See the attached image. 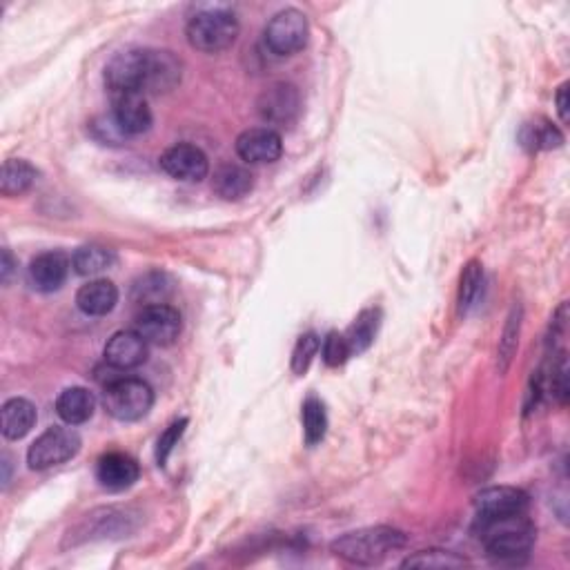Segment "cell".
Returning a JSON list of instances; mask_svg holds the SVG:
<instances>
[{"label": "cell", "instance_id": "30", "mask_svg": "<svg viewBox=\"0 0 570 570\" xmlns=\"http://www.w3.org/2000/svg\"><path fill=\"white\" fill-rule=\"evenodd\" d=\"M352 357V350L348 346L346 334L330 332L326 339H323V361L328 363L330 368H339Z\"/></svg>", "mask_w": 570, "mask_h": 570}, {"label": "cell", "instance_id": "14", "mask_svg": "<svg viewBox=\"0 0 570 570\" xmlns=\"http://www.w3.org/2000/svg\"><path fill=\"white\" fill-rule=\"evenodd\" d=\"M112 116L119 123L125 136H141L150 132L154 116L143 94H119L114 96Z\"/></svg>", "mask_w": 570, "mask_h": 570}, {"label": "cell", "instance_id": "15", "mask_svg": "<svg viewBox=\"0 0 570 570\" xmlns=\"http://www.w3.org/2000/svg\"><path fill=\"white\" fill-rule=\"evenodd\" d=\"M475 506L481 517L526 513L528 495L515 486H490L475 497Z\"/></svg>", "mask_w": 570, "mask_h": 570}, {"label": "cell", "instance_id": "24", "mask_svg": "<svg viewBox=\"0 0 570 570\" xmlns=\"http://www.w3.org/2000/svg\"><path fill=\"white\" fill-rule=\"evenodd\" d=\"M301 419H303V432H306V441L310 446L319 444V441L326 437V428H328V417H326V408H323L321 399L317 397H308L303 401L301 408Z\"/></svg>", "mask_w": 570, "mask_h": 570}, {"label": "cell", "instance_id": "12", "mask_svg": "<svg viewBox=\"0 0 570 570\" xmlns=\"http://www.w3.org/2000/svg\"><path fill=\"white\" fill-rule=\"evenodd\" d=\"M141 477V468L136 464V459L125 455V452H107L101 459L96 461V479L98 484L107 490H119L132 488Z\"/></svg>", "mask_w": 570, "mask_h": 570}, {"label": "cell", "instance_id": "23", "mask_svg": "<svg viewBox=\"0 0 570 570\" xmlns=\"http://www.w3.org/2000/svg\"><path fill=\"white\" fill-rule=\"evenodd\" d=\"M379 328V312L377 310H363L359 317L352 323L350 330L346 332L348 346L352 355H361L363 350L370 348V343L375 341V334Z\"/></svg>", "mask_w": 570, "mask_h": 570}, {"label": "cell", "instance_id": "2", "mask_svg": "<svg viewBox=\"0 0 570 570\" xmlns=\"http://www.w3.org/2000/svg\"><path fill=\"white\" fill-rule=\"evenodd\" d=\"M477 533L490 559L499 564H519L535 544V524L524 513L481 517Z\"/></svg>", "mask_w": 570, "mask_h": 570}, {"label": "cell", "instance_id": "17", "mask_svg": "<svg viewBox=\"0 0 570 570\" xmlns=\"http://www.w3.org/2000/svg\"><path fill=\"white\" fill-rule=\"evenodd\" d=\"M119 303V288L107 279H94L76 292V306L87 317H105Z\"/></svg>", "mask_w": 570, "mask_h": 570}, {"label": "cell", "instance_id": "19", "mask_svg": "<svg viewBox=\"0 0 570 570\" xmlns=\"http://www.w3.org/2000/svg\"><path fill=\"white\" fill-rule=\"evenodd\" d=\"M96 410V397L87 388L74 386L63 390L56 399V412L65 424L78 426L90 421Z\"/></svg>", "mask_w": 570, "mask_h": 570}, {"label": "cell", "instance_id": "7", "mask_svg": "<svg viewBox=\"0 0 570 570\" xmlns=\"http://www.w3.org/2000/svg\"><path fill=\"white\" fill-rule=\"evenodd\" d=\"M308 36V18L303 16L299 9H283V12L274 14L270 23L265 25L263 41L274 56L283 58L301 52L308 43Z\"/></svg>", "mask_w": 570, "mask_h": 570}, {"label": "cell", "instance_id": "3", "mask_svg": "<svg viewBox=\"0 0 570 570\" xmlns=\"http://www.w3.org/2000/svg\"><path fill=\"white\" fill-rule=\"evenodd\" d=\"M406 535L390 526L361 528L332 542V553L355 566H375L406 546Z\"/></svg>", "mask_w": 570, "mask_h": 570}, {"label": "cell", "instance_id": "29", "mask_svg": "<svg viewBox=\"0 0 570 570\" xmlns=\"http://www.w3.org/2000/svg\"><path fill=\"white\" fill-rule=\"evenodd\" d=\"M524 132H530L528 139H524V145H528L530 150H553L564 143L562 132L557 130L555 125L544 123V125H526Z\"/></svg>", "mask_w": 570, "mask_h": 570}, {"label": "cell", "instance_id": "1", "mask_svg": "<svg viewBox=\"0 0 570 570\" xmlns=\"http://www.w3.org/2000/svg\"><path fill=\"white\" fill-rule=\"evenodd\" d=\"M181 83V61L165 49H127L105 67V85L119 94H165Z\"/></svg>", "mask_w": 570, "mask_h": 570}, {"label": "cell", "instance_id": "8", "mask_svg": "<svg viewBox=\"0 0 570 570\" xmlns=\"http://www.w3.org/2000/svg\"><path fill=\"white\" fill-rule=\"evenodd\" d=\"M181 328V312L167 306V303L145 306L134 317V330L139 332L147 343H152V346H172V343L179 339Z\"/></svg>", "mask_w": 570, "mask_h": 570}, {"label": "cell", "instance_id": "20", "mask_svg": "<svg viewBox=\"0 0 570 570\" xmlns=\"http://www.w3.org/2000/svg\"><path fill=\"white\" fill-rule=\"evenodd\" d=\"M0 417H3L5 439H12V441L23 439L36 424V406L32 404V401L14 397V399L5 401Z\"/></svg>", "mask_w": 570, "mask_h": 570}, {"label": "cell", "instance_id": "5", "mask_svg": "<svg viewBox=\"0 0 570 570\" xmlns=\"http://www.w3.org/2000/svg\"><path fill=\"white\" fill-rule=\"evenodd\" d=\"M103 406L114 419L139 421L154 406V390L143 379L116 377L105 386Z\"/></svg>", "mask_w": 570, "mask_h": 570}, {"label": "cell", "instance_id": "25", "mask_svg": "<svg viewBox=\"0 0 570 570\" xmlns=\"http://www.w3.org/2000/svg\"><path fill=\"white\" fill-rule=\"evenodd\" d=\"M170 290L172 283L165 274L150 272L134 283V299L145 306H156V303H165Z\"/></svg>", "mask_w": 570, "mask_h": 570}, {"label": "cell", "instance_id": "22", "mask_svg": "<svg viewBox=\"0 0 570 570\" xmlns=\"http://www.w3.org/2000/svg\"><path fill=\"white\" fill-rule=\"evenodd\" d=\"M116 261L114 252L103 248V245H83L78 248L72 257V268L81 274V277H94L103 270L110 268Z\"/></svg>", "mask_w": 570, "mask_h": 570}, {"label": "cell", "instance_id": "31", "mask_svg": "<svg viewBox=\"0 0 570 570\" xmlns=\"http://www.w3.org/2000/svg\"><path fill=\"white\" fill-rule=\"evenodd\" d=\"M92 132L103 145H121L127 139L112 114L110 116H98L96 121H92Z\"/></svg>", "mask_w": 570, "mask_h": 570}, {"label": "cell", "instance_id": "34", "mask_svg": "<svg viewBox=\"0 0 570 570\" xmlns=\"http://www.w3.org/2000/svg\"><path fill=\"white\" fill-rule=\"evenodd\" d=\"M14 270V259H12V252H9L7 248L3 250V281L7 283L9 281V274H12Z\"/></svg>", "mask_w": 570, "mask_h": 570}, {"label": "cell", "instance_id": "26", "mask_svg": "<svg viewBox=\"0 0 570 570\" xmlns=\"http://www.w3.org/2000/svg\"><path fill=\"white\" fill-rule=\"evenodd\" d=\"M468 562L464 557H459L450 550H439V548H430V550H419L412 557L404 559V568H459L466 566Z\"/></svg>", "mask_w": 570, "mask_h": 570}, {"label": "cell", "instance_id": "11", "mask_svg": "<svg viewBox=\"0 0 570 570\" xmlns=\"http://www.w3.org/2000/svg\"><path fill=\"white\" fill-rule=\"evenodd\" d=\"M239 159L250 165H265L281 159L283 141L281 134L272 127H252L237 139Z\"/></svg>", "mask_w": 570, "mask_h": 570}, {"label": "cell", "instance_id": "9", "mask_svg": "<svg viewBox=\"0 0 570 570\" xmlns=\"http://www.w3.org/2000/svg\"><path fill=\"white\" fill-rule=\"evenodd\" d=\"M257 110L265 123L288 127L301 114V94L290 83H272L261 92Z\"/></svg>", "mask_w": 570, "mask_h": 570}, {"label": "cell", "instance_id": "21", "mask_svg": "<svg viewBox=\"0 0 570 570\" xmlns=\"http://www.w3.org/2000/svg\"><path fill=\"white\" fill-rule=\"evenodd\" d=\"M38 179V170L23 159H9L3 165V174H0V190L5 196H16L27 192Z\"/></svg>", "mask_w": 570, "mask_h": 570}, {"label": "cell", "instance_id": "27", "mask_svg": "<svg viewBox=\"0 0 570 570\" xmlns=\"http://www.w3.org/2000/svg\"><path fill=\"white\" fill-rule=\"evenodd\" d=\"M481 283H484V270H481V265L477 261L468 263L464 274H461V285H459V312L461 314H466L470 308L475 306Z\"/></svg>", "mask_w": 570, "mask_h": 570}, {"label": "cell", "instance_id": "13", "mask_svg": "<svg viewBox=\"0 0 570 570\" xmlns=\"http://www.w3.org/2000/svg\"><path fill=\"white\" fill-rule=\"evenodd\" d=\"M147 343L136 330L114 332L105 346V361L116 370L139 368L147 361Z\"/></svg>", "mask_w": 570, "mask_h": 570}, {"label": "cell", "instance_id": "32", "mask_svg": "<svg viewBox=\"0 0 570 570\" xmlns=\"http://www.w3.org/2000/svg\"><path fill=\"white\" fill-rule=\"evenodd\" d=\"M185 426H188V419H181V421H174V424L167 428L163 435L159 437V446H156V461H159V466H165L167 457L172 455L174 446L179 444V439L183 437Z\"/></svg>", "mask_w": 570, "mask_h": 570}, {"label": "cell", "instance_id": "6", "mask_svg": "<svg viewBox=\"0 0 570 570\" xmlns=\"http://www.w3.org/2000/svg\"><path fill=\"white\" fill-rule=\"evenodd\" d=\"M81 450V437L72 428H47L27 450V464L32 470H47L70 461Z\"/></svg>", "mask_w": 570, "mask_h": 570}, {"label": "cell", "instance_id": "16", "mask_svg": "<svg viewBox=\"0 0 570 570\" xmlns=\"http://www.w3.org/2000/svg\"><path fill=\"white\" fill-rule=\"evenodd\" d=\"M70 274V259L63 252H43L29 263V281L38 292H56Z\"/></svg>", "mask_w": 570, "mask_h": 570}, {"label": "cell", "instance_id": "4", "mask_svg": "<svg viewBox=\"0 0 570 570\" xmlns=\"http://www.w3.org/2000/svg\"><path fill=\"white\" fill-rule=\"evenodd\" d=\"M239 36L237 16L228 9H208L190 18L188 41L205 54H219L234 45Z\"/></svg>", "mask_w": 570, "mask_h": 570}, {"label": "cell", "instance_id": "28", "mask_svg": "<svg viewBox=\"0 0 570 570\" xmlns=\"http://www.w3.org/2000/svg\"><path fill=\"white\" fill-rule=\"evenodd\" d=\"M321 348V339L314 332L301 334L297 346L292 350V372L294 375H306V370L310 368L312 359L317 357V352Z\"/></svg>", "mask_w": 570, "mask_h": 570}, {"label": "cell", "instance_id": "18", "mask_svg": "<svg viewBox=\"0 0 570 570\" xmlns=\"http://www.w3.org/2000/svg\"><path fill=\"white\" fill-rule=\"evenodd\" d=\"M212 188L225 201H239L252 192L254 176L248 167L237 163H225L214 172Z\"/></svg>", "mask_w": 570, "mask_h": 570}, {"label": "cell", "instance_id": "33", "mask_svg": "<svg viewBox=\"0 0 570 570\" xmlns=\"http://www.w3.org/2000/svg\"><path fill=\"white\" fill-rule=\"evenodd\" d=\"M555 101H557L559 119H562V123H568V83H564L562 87H559Z\"/></svg>", "mask_w": 570, "mask_h": 570}, {"label": "cell", "instance_id": "10", "mask_svg": "<svg viewBox=\"0 0 570 570\" xmlns=\"http://www.w3.org/2000/svg\"><path fill=\"white\" fill-rule=\"evenodd\" d=\"M161 170L176 181L201 183L210 174V161L201 147L192 143H179L167 147L161 156Z\"/></svg>", "mask_w": 570, "mask_h": 570}]
</instances>
